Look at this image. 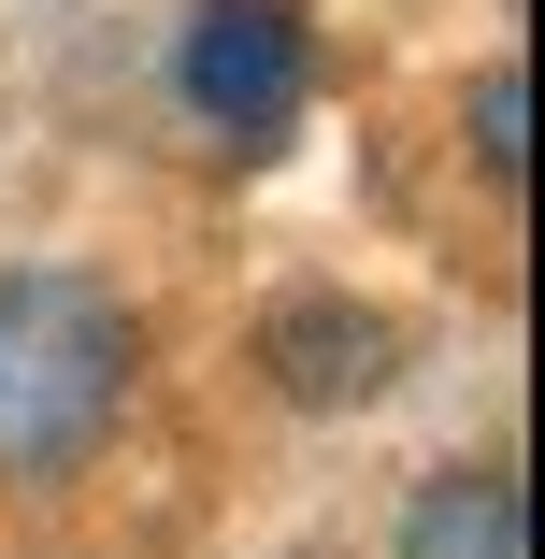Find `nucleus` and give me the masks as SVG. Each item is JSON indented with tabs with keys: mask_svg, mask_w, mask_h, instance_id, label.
<instances>
[{
	"mask_svg": "<svg viewBox=\"0 0 545 559\" xmlns=\"http://www.w3.org/2000/svg\"><path fill=\"white\" fill-rule=\"evenodd\" d=\"M144 388V316L86 259L0 273V488H72Z\"/></svg>",
	"mask_w": 545,
	"mask_h": 559,
	"instance_id": "nucleus-1",
	"label": "nucleus"
},
{
	"mask_svg": "<svg viewBox=\"0 0 545 559\" xmlns=\"http://www.w3.org/2000/svg\"><path fill=\"white\" fill-rule=\"evenodd\" d=\"M259 388L301 402V416H359L402 388V316L359 301V287H287L259 316Z\"/></svg>",
	"mask_w": 545,
	"mask_h": 559,
	"instance_id": "nucleus-3",
	"label": "nucleus"
},
{
	"mask_svg": "<svg viewBox=\"0 0 545 559\" xmlns=\"http://www.w3.org/2000/svg\"><path fill=\"white\" fill-rule=\"evenodd\" d=\"M173 100L230 158H273L301 130V100H316V15H301V0H187Z\"/></svg>",
	"mask_w": 545,
	"mask_h": 559,
	"instance_id": "nucleus-2",
	"label": "nucleus"
},
{
	"mask_svg": "<svg viewBox=\"0 0 545 559\" xmlns=\"http://www.w3.org/2000/svg\"><path fill=\"white\" fill-rule=\"evenodd\" d=\"M460 130H474L488 187H517V173H531V72H517V58H488V72H474V100H460Z\"/></svg>",
	"mask_w": 545,
	"mask_h": 559,
	"instance_id": "nucleus-5",
	"label": "nucleus"
},
{
	"mask_svg": "<svg viewBox=\"0 0 545 559\" xmlns=\"http://www.w3.org/2000/svg\"><path fill=\"white\" fill-rule=\"evenodd\" d=\"M388 559H531V488H517V460H446V474H416Z\"/></svg>",
	"mask_w": 545,
	"mask_h": 559,
	"instance_id": "nucleus-4",
	"label": "nucleus"
}]
</instances>
